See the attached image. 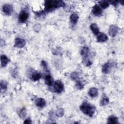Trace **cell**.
<instances>
[{
	"instance_id": "1",
	"label": "cell",
	"mask_w": 124,
	"mask_h": 124,
	"mask_svg": "<svg viewBox=\"0 0 124 124\" xmlns=\"http://www.w3.org/2000/svg\"><path fill=\"white\" fill-rule=\"evenodd\" d=\"M64 6L65 3L62 0H46L45 2V10L46 12H50L55 8Z\"/></svg>"
},
{
	"instance_id": "2",
	"label": "cell",
	"mask_w": 124,
	"mask_h": 124,
	"mask_svg": "<svg viewBox=\"0 0 124 124\" xmlns=\"http://www.w3.org/2000/svg\"><path fill=\"white\" fill-rule=\"evenodd\" d=\"M80 109L85 115L92 117L94 113L95 108L87 102H84L80 105Z\"/></svg>"
},
{
	"instance_id": "3",
	"label": "cell",
	"mask_w": 124,
	"mask_h": 124,
	"mask_svg": "<svg viewBox=\"0 0 124 124\" xmlns=\"http://www.w3.org/2000/svg\"><path fill=\"white\" fill-rule=\"evenodd\" d=\"M53 89L54 92L56 93H62L64 89V85L63 83L60 80L56 81L53 85Z\"/></svg>"
},
{
	"instance_id": "4",
	"label": "cell",
	"mask_w": 124,
	"mask_h": 124,
	"mask_svg": "<svg viewBox=\"0 0 124 124\" xmlns=\"http://www.w3.org/2000/svg\"><path fill=\"white\" fill-rule=\"evenodd\" d=\"M3 12L8 16L11 15L13 11V6L9 4H6L2 6Z\"/></svg>"
},
{
	"instance_id": "5",
	"label": "cell",
	"mask_w": 124,
	"mask_h": 124,
	"mask_svg": "<svg viewBox=\"0 0 124 124\" xmlns=\"http://www.w3.org/2000/svg\"><path fill=\"white\" fill-rule=\"evenodd\" d=\"M26 45V42L24 39L20 38H16L15 41L14 46L18 48H22Z\"/></svg>"
},
{
	"instance_id": "6",
	"label": "cell",
	"mask_w": 124,
	"mask_h": 124,
	"mask_svg": "<svg viewBox=\"0 0 124 124\" xmlns=\"http://www.w3.org/2000/svg\"><path fill=\"white\" fill-rule=\"evenodd\" d=\"M29 17V14L25 11H22L18 17V19L19 21L21 23H25Z\"/></svg>"
},
{
	"instance_id": "7",
	"label": "cell",
	"mask_w": 124,
	"mask_h": 124,
	"mask_svg": "<svg viewBox=\"0 0 124 124\" xmlns=\"http://www.w3.org/2000/svg\"><path fill=\"white\" fill-rule=\"evenodd\" d=\"M92 13L94 16H99L102 15V10L99 6H98L97 4H95L93 7Z\"/></svg>"
},
{
	"instance_id": "8",
	"label": "cell",
	"mask_w": 124,
	"mask_h": 124,
	"mask_svg": "<svg viewBox=\"0 0 124 124\" xmlns=\"http://www.w3.org/2000/svg\"><path fill=\"white\" fill-rule=\"evenodd\" d=\"M118 31V27L116 25H111L108 29V34L111 37H114Z\"/></svg>"
},
{
	"instance_id": "9",
	"label": "cell",
	"mask_w": 124,
	"mask_h": 124,
	"mask_svg": "<svg viewBox=\"0 0 124 124\" xmlns=\"http://www.w3.org/2000/svg\"><path fill=\"white\" fill-rule=\"evenodd\" d=\"M112 68V63L108 62L103 65L102 68V72L105 74L108 73L111 71Z\"/></svg>"
},
{
	"instance_id": "10",
	"label": "cell",
	"mask_w": 124,
	"mask_h": 124,
	"mask_svg": "<svg viewBox=\"0 0 124 124\" xmlns=\"http://www.w3.org/2000/svg\"><path fill=\"white\" fill-rule=\"evenodd\" d=\"M35 104L39 108H44L46 104V101L42 98H38L35 100Z\"/></svg>"
},
{
	"instance_id": "11",
	"label": "cell",
	"mask_w": 124,
	"mask_h": 124,
	"mask_svg": "<svg viewBox=\"0 0 124 124\" xmlns=\"http://www.w3.org/2000/svg\"><path fill=\"white\" fill-rule=\"evenodd\" d=\"M108 38L107 35L104 33H100L97 36V42H104L108 40Z\"/></svg>"
},
{
	"instance_id": "12",
	"label": "cell",
	"mask_w": 124,
	"mask_h": 124,
	"mask_svg": "<svg viewBox=\"0 0 124 124\" xmlns=\"http://www.w3.org/2000/svg\"><path fill=\"white\" fill-rule=\"evenodd\" d=\"M45 82L46 85L48 86H51L53 85V78L49 74H47L45 77Z\"/></svg>"
},
{
	"instance_id": "13",
	"label": "cell",
	"mask_w": 124,
	"mask_h": 124,
	"mask_svg": "<svg viewBox=\"0 0 124 124\" xmlns=\"http://www.w3.org/2000/svg\"><path fill=\"white\" fill-rule=\"evenodd\" d=\"M90 28L93 33L95 35H98L99 33V29L95 23H92L91 24Z\"/></svg>"
},
{
	"instance_id": "14",
	"label": "cell",
	"mask_w": 124,
	"mask_h": 124,
	"mask_svg": "<svg viewBox=\"0 0 124 124\" xmlns=\"http://www.w3.org/2000/svg\"><path fill=\"white\" fill-rule=\"evenodd\" d=\"M88 94L91 97H95L98 95V90L95 87L91 88L88 92Z\"/></svg>"
},
{
	"instance_id": "15",
	"label": "cell",
	"mask_w": 124,
	"mask_h": 124,
	"mask_svg": "<svg viewBox=\"0 0 124 124\" xmlns=\"http://www.w3.org/2000/svg\"><path fill=\"white\" fill-rule=\"evenodd\" d=\"M78 16L77 13H73L72 14L70 17V20L71 22L73 24H76L78 21Z\"/></svg>"
},
{
	"instance_id": "16",
	"label": "cell",
	"mask_w": 124,
	"mask_h": 124,
	"mask_svg": "<svg viewBox=\"0 0 124 124\" xmlns=\"http://www.w3.org/2000/svg\"><path fill=\"white\" fill-rule=\"evenodd\" d=\"M9 60L8 58L5 55H2L0 56L1 65L2 67H5L8 63Z\"/></svg>"
},
{
	"instance_id": "17",
	"label": "cell",
	"mask_w": 124,
	"mask_h": 124,
	"mask_svg": "<svg viewBox=\"0 0 124 124\" xmlns=\"http://www.w3.org/2000/svg\"><path fill=\"white\" fill-rule=\"evenodd\" d=\"M41 74L40 73L37 72V71H34L32 73L31 76V79L35 81L39 80L41 78Z\"/></svg>"
},
{
	"instance_id": "18",
	"label": "cell",
	"mask_w": 124,
	"mask_h": 124,
	"mask_svg": "<svg viewBox=\"0 0 124 124\" xmlns=\"http://www.w3.org/2000/svg\"><path fill=\"white\" fill-rule=\"evenodd\" d=\"M89 52V49L87 46H84L82 48L80 51V54L82 56L83 58L88 57V54Z\"/></svg>"
},
{
	"instance_id": "19",
	"label": "cell",
	"mask_w": 124,
	"mask_h": 124,
	"mask_svg": "<svg viewBox=\"0 0 124 124\" xmlns=\"http://www.w3.org/2000/svg\"><path fill=\"white\" fill-rule=\"evenodd\" d=\"M108 123L109 124H117L118 123V119L116 117L111 115L108 117Z\"/></svg>"
},
{
	"instance_id": "20",
	"label": "cell",
	"mask_w": 124,
	"mask_h": 124,
	"mask_svg": "<svg viewBox=\"0 0 124 124\" xmlns=\"http://www.w3.org/2000/svg\"><path fill=\"white\" fill-rule=\"evenodd\" d=\"M108 103H109V99L108 97L105 95L103 96L102 99L100 100V106H106Z\"/></svg>"
},
{
	"instance_id": "21",
	"label": "cell",
	"mask_w": 124,
	"mask_h": 124,
	"mask_svg": "<svg viewBox=\"0 0 124 124\" xmlns=\"http://www.w3.org/2000/svg\"><path fill=\"white\" fill-rule=\"evenodd\" d=\"M99 5L101 8L106 9L109 5V2L108 0H102L99 2Z\"/></svg>"
},
{
	"instance_id": "22",
	"label": "cell",
	"mask_w": 124,
	"mask_h": 124,
	"mask_svg": "<svg viewBox=\"0 0 124 124\" xmlns=\"http://www.w3.org/2000/svg\"><path fill=\"white\" fill-rule=\"evenodd\" d=\"M0 91H1V92H4L6 90V89L7 88V82L5 81L1 80L0 81Z\"/></svg>"
},
{
	"instance_id": "23",
	"label": "cell",
	"mask_w": 124,
	"mask_h": 124,
	"mask_svg": "<svg viewBox=\"0 0 124 124\" xmlns=\"http://www.w3.org/2000/svg\"><path fill=\"white\" fill-rule=\"evenodd\" d=\"M82 62L83 64L86 66H89L92 65V62L90 61V60L88 59V57L83 58Z\"/></svg>"
},
{
	"instance_id": "24",
	"label": "cell",
	"mask_w": 124,
	"mask_h": 124,
	"mask_svg": "<svg viewBox=\"0 0 124 124\" xmlns=\"http://www.w3.org/2000/svg\"><path fill=\"white\" fill-rule=\"evenodd\" d=\"M70 77L71 79L73 80H75L76 81H78L79 80V76L78 73L77 72H73L71 74Z\"/></svg>"
},
{
	"instance_id": "25",
	"label": "cell",
	"mask_w": 124,
	"mask_h": 124,
	"mask_svg": "<svg viewBox=\"0 0 124 124\" xmlns=\"http://www.w3.org/2000/svg\"><path fill=\"white\" fill-rule=\"evenodd\" d=\"M63 114H64V110L62 108H61L59 109L56 112V115L59 117L62 116Z\"/></svg>"
},
{
	"instance_id": "26",
	"label": "cell",
	"mask_w": 124,
	"mask_h": 124,
	"mask_svg": "<svg viewBox=\"0 0 124 124\" xmlns=\"http://www.w3.org/2000/svg\"><path fill=\"white\" fill-rule=\"evenodd\" d=\"M76 87H77V89H80V90L82 89L83 88V87H84L83 84L82 83V82L79 80L76 81Z\"/></svg>"
},
{
	"instance_id": "27",
	"label": "cell",
	"mask_w": 124,
	"mask_h": 124,
	"mask_svg": "<svg viewBox=\"0 0 124 124\" xmlns=\"http://www.w3.org/2000/svg\"><path fill=\"white\" fill-rule=\"evenodd\" d=\"M41 64L43 66V67L44 68V69L46 70V71H48V68H47V63L46 62L43 61L41 62Z\"/></svg>"
},
{
	"instance_id": "28",
	"label": "cell",
	"mask_w": 124,
	"mask_h": 124,
	"mask_svg": "<svg viewBox=\"0 0 124 124\" xmlns=\"http://www.w3.org/2000/svg\"><path fill=\"white\" fill-rule=\"evenodd\" d=\"M118 1H116V0H114V1H111L110 2L111 3V4L113 5L114 6H116L117 4H118Z\"/></svg>"
},
{
	"instance_id": "29",
	"label": "cell",
	"mask_w": 124,
	"mask_h": 124,
	"mask_svg": "<svg viewBox=\"0 0 124 124\" xmlns=\"http://www.w3.org/2000/svg\"><path fill=\"white\" fill-rule=\"evenodd\" d=\"M31 120L30 119H26L24 122V124H31Z\"/></svg>"
}]
</instances>
